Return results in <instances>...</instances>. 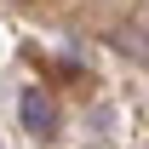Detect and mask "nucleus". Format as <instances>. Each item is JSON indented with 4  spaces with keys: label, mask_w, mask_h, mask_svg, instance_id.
<instances>
[{
    "label": "nucleus",
    "mask_w": 149,
    "mask_h": 149,
    "mask_svg": "<svg viewBox=\"0 0 149 149\" xmlns=\"http://www.w3.org/2000/svg\"><path fill=\"white\" fill-rule=\"evenodd\" d=\"M23 120H35V132L52 126V103H46V92H29V97H23Z\"/></svg>",
    "instance_id": "f257e3e1"
}]
</instances>
